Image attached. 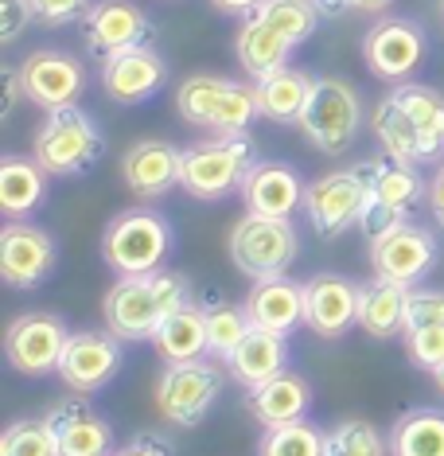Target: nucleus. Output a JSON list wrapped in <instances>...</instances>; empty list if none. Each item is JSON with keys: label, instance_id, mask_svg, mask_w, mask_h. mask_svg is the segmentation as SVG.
Masks as SVG:
<instances>
[{"label": "nucleus", "instance_id": "obj_48", "mask_svg": "<svg viewBox=\"0 0 444 456\" xmlns=\"http://www.w3.org/2000/svg\"><path fill=\"white\" fill-rule=\"evenodd\" d=\"M432 379H437V387L444 390V367H440V370H437V375H432Z\"/></svg>", "mask_w": 444, "mask_h": 456}, {"label": "nucleus", "instance_id": "obj_35", "mask_svg": "<svg viewBox=\"0 0 444 456\" xmlns=\"http://www.w3.org/2000/svg\"><path fill=\"white\" fill-rule=\"evenodd\" d=\"M324 456H390V444L382 433L363 418H347L335 429H327Z\"/></svg>", "mask_w": 444, "mask_h": 456}, {"label": "nucleus", "instance_id": "obj_16", "mask_svg": "<svg viewBox=\"0 0 444 456\" xmlns=\"http://www.w3.org/2000/svg\"><path fill=\"white\" fill-rule=\"evenodd\" d=\"M44 418L51 425V433H55L59 456H113V452H117L113 425L101 418V413L90 406L82 394L55 402Z\"/></svg>", "mask_w": 444, "mask_h": 456}, {"label": "nucleus", "instance_id": "obj_1", "mask_svg": "<svg viewBox=\"0 0 444 456\" xmlns=\"http://www.w3.org/2000/svg\"><path fill=\"white\" fill-rule=\"evenodd\" d=\"M191 300V281L175 269H157V273L117 277V285L106 293L101 316L106 328L125 344H152V336L180 305Z\"/></svg>", "mask_w": 444, "mask_h": 456}, {"label": "nucleus", "instance_id": "obj_20", "mask_svg": "<svg viewBox=\"0 0 444 456\" xmlns=\"http://www.w3.org/2000/svg\"><path fill=\"white\" fill-rule=\"evenodd\" d=\"M301 172L285 160H257L250 175L242 180V203L250 215H270V219H293L296 207H304Z\"/></svg>", "mask_w": 444, "mask_h": 456}, {"label": "nucleus", "instance_id": "obj_32", "mask_svg": "<svg viewBox=\"0 0 444 456\" xmlns=\"http://www.w3.org/2000/svg\"><path fill=\"white\" fill-rule=\"evenodd\" d=\"M203 316H206V344H211V355L226 359L238 339L250 331V316H246V305H230L222 297H206L203 300Z\"/></svg>", "mask_w": 444, "mask_h": 456}, {"label": "nucleus", "instance_id": "obj_4", "mask_svg": "<svg viewBox=\"0 0 444 456\" xmlns=\"http://www.w3.org/2000/svg\"><path fill=\"white\" fill-rule=\"evenodd\" d=\"M254 164H257V149L246 133H238V137H206L183 149L180 188L191 200L219 203L230 191H242V180L250 175Z\"/></svg>", "mask_w": 444, "mask_h": 456}, {"label": "nucleus", "instance_id": "obj_38", "mask_svg": "<svg viewBox=\"0 0 444 456\" xmlns=\"http://www.w3.org/2000/svg\"><path fill=\"white\" fill-rule=\"evenodd\" d=\"M406 355L413 367L437 375L444 367V324L440 328H413L406 331Z\"/></svg>", "mask_w": 444, "mask_h": 456}, {"label": "nucleus", "instance_id": "obj_6", "mask_svg": "<svg viewBox=\"0 0 444 456\" xmlns=\"http://www.w3.org/2000/svg\"><path fill=\"white\" fill-rule=\"evenodd\" d=\"M301 257V234L293 219H270V215H250L234 223L230 231V262L242 277L265 281V277L288 273V265Z\"/></svg>", "mask_w": 444, "mask_h": 456}, {"label": "nucleus", "instance_id": "obj_22", "mask_svg": "<svg viewBox=\"0 0 444 456\" xmlns=\"http://www.w3.org/2000/svg\"><path fill=\"white\" fill-rule=\"evenodd\" d=\"M222 362L238 387L254 390L288 367V336H277L270 328H250Z\"/></svg>", "mask_w": 444, "mask_h": 456}, {"label": "nucleus", "instance_id": "obj_21", "mask_svg": "<svg viewBox=\"0 0 444 456\" xmlns=\"http://www.w3.org/2000/svg\"><path fill=\"white\" fill-rule=\"evenodd\" d=\"M254 328H270L277 336H293L304 324V281H293L288 273L254 281L250 297L242 300Z\"/></svg>", "mask_w": 444, "mask_h": 456}, {"label": "nucleus", "instance_id": "obj_31", "mask_svg": "<svg viewBox=\"0 0 444 456\" xmlns=\"http://www.w3.org/2000/svg\"><path fill=\"white\" fill-rule=\"evenodd\" d=\"M370 168V195L390 207H398V211H413L421 200H425L429 183L421 180L417 164H401V160H367Z\"/></svg>", "mask_w": 444, "mask_h": 456}, {"label": "nucleus", "instance_id": "obj_39", "mask_svg": "<svg viewBox=\"0 0 444 456\" xmlns=\"http://www.w3.org/2000/svg\"><path fill=\"white\" fill-rule=\"evenodd\" d=\"M406 223H409L406 211L367 195V207H363V215H359V231L367 234V242H378V238H386L390 231H398V226H406Z\"/></svg>", "mask_w": 444, "mask_h": 456}, {"label": "nucleus", "instance_id": "obj_37", "mask_svg": "<svg viewBox=\"0 0 444 456\" xmlns=\"http://www.w3.org/2000/svg\"><path fill=\"white\" fill-rule=\"evenodd\" d=\"M444 324V289L413 285L406 297V331L413 328H440Z\"/></svg>", "mask_w": 444, "mask_h": 456}, {"label": "nucleus", "instance_id": "obj_36", "mask_svg": "<svg viewBox=\"0 0 444 456\" xmlns=\"http://www.w3.org/2000/svg\"><path fill=\"white\" fill-rule=\"evenodd\" d=\"M0 456H59L47 418H20L0 437Z\"/></svg>", "mask_w": 444, "mask_h": 456}, {"label": "nucleus", "instance_id": "obj_2", "mask_svg": "<svg viewBox=\"0 0 444 456\" xmlns=\"http://www.w3.org/2000/svg\"><path fill=\"white\" fill-rule=\"evenodd\" d=\"M175 250V226L152 207H129L101 231V257L117 277L157 273Z\"/></svg>", "mask_w": 444, "mask_h": 456}, {"label": "nucleus", "instance_id": "obj_40", "mask_svg": "<svg viewBox=\"0 0 444 456\" xmlns=\"http://www.w3.org/2000/svg\"><path fill=\"white\" fill-rule=\"evenodd\" d=\"M32 8H36V20L44 28H67V24L86 20V12L94 8V0H32Z\"/></svg>", "mask_w": 444, "mask_h": 456}, {"label": "nucleus", "instance_id": "obj_14", "mask_svg": "<svg viewBox=\"0 0 444 456\" xmlns=\"http://www.w3.org/2000/svg\"><path fill=\"white\" fill-rule=\"evenodd\" d=\"M20 82H24L28 102L39 110L78 106V98L86 94V67L67 51L39 47L20 63Z\"/></svg>", "mask_w": 444, "mask_h": 456}, {"label": "nucleus", "instance_id": "obj_23", "mask_svg": "<svg viewBox=\"0 0 444 456\" xmlns=\"http://www.w3.org/2000/svg\"><path fill=\"white\" fill-rule=\"evenodd\" d=\"M246 406H250V413L265 429L293 425V421H304L308 410H312V387L304 382V375L285 367L281 375H273L270 382L246 390Z\"/></svg>", "mask_w": 444, "mask_h": 456}, {"label": "nucleus", "instance_id": "obj_30", "mask_svg": "<svg viewBox=\"0 0 444 456\" xmlns=\"http://www.w3.org/2000/svg\"><path fill=\"white\" fill-rule=\"evenodd\" d=\"M390 456H444V410H406L390 429Z\"/></svg>", "mask_w": 444, "mask_h": 456}, {"label": "nucleus", "instance_id": "obj_9", "mask_svg": "<svg viewBox=\"0 0 444 456\" xmlns=\"http://www.w3.org/2000/svg\"><path fill=\"white\" fill-rule=\"evenodd\" d=\"M429 55V36L413 16H382L363 36V63L382 82H409Z\"/></svg>", "mask_w": 444, "mask_h": 456}, {"label": "nucleus", "instance_id": "obj_13", "mask_svg": "<svg viewBox=\"0 0 444 456\" xmlns=\"http://www.w3.org/2000/svg\"><path fill=\"white\" fill-rule=\"evenodd\" d=\"M125 339H117L113 331H70L63 359H59V379L63 387H70L75 394H98L101 387H109L117 379L121 362H125V351H121Z\"/></svg>", "mask_w": 444, "mask_h": 456}, {"label": "nucleus", "instance_id": "obj_41", "mask_svg": "<svg viewBox=\"0 0 444 456\" xmlns=\"http://www.w3.org/2000/svg\"><path fill=\"white\" fill-rule=\"evenodd\" d=\"M32 20H36L32 0H0V44H16Z\"/></svg>", "mask_w": 444, "mask_h": 456}, {"label": "nucleus", "instance_id": "obj_33", "mask_svg": "<svg viewBox=\"0 0 444 456\" xmlns=\"http://www.w3.org/2000/svg\"><path fill=\"white\" fill-rule=\"evenodd\" d=\"M250 16H262L270 28H277L285 39H293L296 47L304 39H312V32L319 28V8L312 0H262Z\"/></svg>", "mask_w": 444, "mask_h": 456}, {"label": "nucleus", "instance_id": "obj_11", "mask_svg": "<svg viewBox=\"0 0 444 456\" xmlns=\"http://www.w3.org/2000/svg\"><path fill=\"white\" fill-rule=\"evenodd\" d=\"M59 265V246L44 226L8 219L0 231V281L8 289H36L44 285Z\"/></svg>", "mask_w": 444, "mask_h": 456}, {"label": "nucleus", "instance_id": "obj_29", "mask_svg": "<svg viewBox=\"0 0 444 456\" xmlns=\"http://www.w3.org/2000/svg\"><path fill=\"white\" fill-rule=\"evenodd\" d=\"M160 359L164 362H191V359H203L211 355V344H206V316H203V305H180L175 313L164 320L160 331L152 336Z\"/></svg>", "mask_w": 444, "mask_h": 456}, {"label": "nucleus", "instance_id": "obj_27", "mask_svg": "<svg viewBox=\"0 0 444 456\" xmlns=\"http://www.w3.org/2000/svg\"><path fill=\"white\" fill-rule=\"evenodd\" d=\"M390 98L406 110V118L417 129L421 149H425V164L437 160L444 152V94H437L432 86H421V82H398L390 90Z\"/></svg>", "mask_w": 444, "mask_h": 456}, {"label": "nucleus", "instance_id": "obj_25", "mask_svg": "<svg viewBox=\"0 0 444 456\" xmlns=\"http://www.w3.org/2000/svg\"><path fill=\"white\" fill-rule=\"evenodd\" d=\"M254 86L262 118L277 121V126H301V113L308 106V94H312V75L296 67H277L270 75L254 78Z\"/></svg>", "mask_w": 444, "mask_h": 456}, {"label": "nucleus", "instance_id": "obj_46", "mask_svg": "<svg viewBox=\"0 0 444 456\" xmlns=\"http://www.w3.org/2000/svg\"><path fill=\"white\" fill-rule=\"evenodd\" d=\"M347 4H351V12H370L375 16V12H386L394 0H347Z\"/></svg>", "mask_w": 444, "mask_h": 456}, {"label": "nucleus", "instance_id": "obj_5", "mask_svg": "<svg viewBox=\"0 0 444 456\" xmlns=\"http://www.w3.org/2000/svg\"><path fill=\"white\" fill-rule=\"evenodd\" d=\"M363 129V98L347 78L316 75L312 94L301 113V133L324 157H343Z\"/></svg>", "mask_w": 444, "mask_h": 456}, {"label": "nucleus", "instance_id": "obj_3", "mask_svg": "<svg viewBox=\"0 0 444 456\" xmlns=\"http://www.w3.org/2000/svg\"><path fill=\"white\" fill-rule=\"evenodd\" d=\"M32 157L44 164L47 175H86L94 164L106 157V137H101L98 121L82 106H59L47 110L44 126L36 129Z\"/></svg>", "mask_w": 444, "mask_h": 456}, {"label": "nucleus", "instance_id": "obj_10", "mask_svg": "<svg viewBox=\"0 0 444 456\" xmlns=\"http://www.w3.org/2000/svg\"><path fill=\"white\" fill-rule=\"evenodd\" d=\"M70 339V328L63 316L55 313H24L8 324L4 336V351L8 362L28 379H44V375H59V359Z\"/></svg>", "mask_w": 444, "mask_h": 456}, {"label": "nucleus", "instance_id": "obj_12", "mask_svg": "<svg viewBox=\"0 0 444 456\" xmlns=\"http://www.w3.org/2000/svg\"><path fill=\"white\" fill-rule=\"evenodd\" d=\"M440 262V246H437V234L429 226H417V223H406L398 231H390L386 238L370 242V269L386 281H398V285H421L425 277L437 269Z\"/></svg>", "mask_w": 444, "mask_h": 456}, {"label": "nucleus", "instance_id": "obj_24", "mask_svg": "<svg viewBox=\"0 0 444 456\" xmlns=\"http://www.w3.org/2000/svg\"><path fill=\"white\" fill-rule=\"evenodd\" d=\"M406 297H409V285L386 281V277L375 273L359 289V328L370 339L406 336Z\"/></svg>", "mask_w": 444, "mask_h": 456}, {"label": "nucleus", "instance_id": "obj_49", "mask_svg": "<svg viewBox=\"0 0 444 456\" xmlns=\"http://www.w3.org/2000/svg\"><path fill=\"white\" fill-rule=\"evenodd\" d=\"M440 16H444V0H440Z\"/></svg>", "mask_w": 444, "mask_h": 456}, {"label": "nucleus", "instance_id": "obj_47", "mask_svg": "<svg viewBox=\"0 0 444 456\" xmlns=\"http://www.w3.org/2000/svg\"><path fill=\"white\" fill-rule=\"evenodd\" d=\"M312 4L319 8V16H343V12H351L347 0H312Z\"/></svg>", "mask_w": 444, "mask_h": 456}, {"label": "nucleus", "instance_id": "obj_19", "mask_svg": "<svg viewBox=\"0 0 444 456\" xmlns=\"http://www.w3.org/2000/svg\"><path fill=\"white\" fill-rule=\"evenodd\" d=\"M180 168H183V149L172 141H137L121 157V180L137 200H164L172 188H180Z\"/></svg>", "mask_w": 444, "mask_h": 456}, {"label": "nucleus", "instance_id": "obj_45", "mask_svg": "<svg viewBox=\"0 0 444 456\" xmlns=\"http://www.w3.org/2000/svg\"><path fill=\"white\" fill-rule=\"evenodd\" d=\"M211 4L219 8V12H226V16H250L262 0H211Z\"/></svg>", "mask_w": 444, "mask_h": 456}, {"label": "nucleus", "instance_id": "obj_28", "mask_svg": "<svg viewBox=\"0 0 444 456\" xmlns=\"http://www.w3.org/2000/svg\"><path fill=\"white\" fill-rule=\"evenodd\" d=\"M47 200V172L36 157L0 160V211L8 219H24Z\"/></svg>", "mask_w": 444, "mask_h": 456}, {"label": "nucleus", "instance_id": "obj_44", "mask_svg": "<svg viewBox=\"0 0 444 456\" xmlns=\"http://www.w3.org/2000/svg\"><path fill=\"white\" fill-rule=\"evenodd\" d=\"M429 207H432V215H437V223L444 226V164L437 168V175H432V183H429Z\"/></svg>", "mask_w": 444, "mask_h": 456}, {"label": "nucleus", "instance_id": "obj_17", "mask_svg": "<svg viewBox=\"0 0 444 456\" xmlns=\"http://www.w3.org/2000/svg\"><path fill=\"white\" fill-rule=\"evenodd\" d=\"M359 281L343 273H316L304 281V328L339 339L359 324Z\"/></svg>", "mask_w": 444, "mask_h": 456}, {"label": "nucleus", "instance_id": "obj_18", "mask_svg": "<svg viewBox=\"0 0 444 456\" xmlns=\"http://www.w3.org/2000/svg\"><path fill=\"white\" fill-rule=\"evenodd\" d=\"M82 28H86V47L94 55H113V51L149 44L152 32H157L149 12L133 0H94Z\"/></svg>", "mask_w": 444, "mask_h": 456}, {"label": "nucleus", "instance_id": "obj_8", "mask_svg": "<svg viewBox=\"0 0 444 456\" xmlns=\"http://www.w3.org/2000/svg\"><path fill=\"white\" fill-rule=\"evenodd\" d=\"M219 394H222V379L214 362H206V359L168 362L164 375L157 379V410L172 425L195 429L219 406Z\"/></svg>", "mask_w": 444, "mask_h": 456}, {"label": "nucleus", "instance_id": "obj_43", "mask_svg": "<svg viewBox=\"0 0 444 456\" xmlns=\"http://www.w3.org/2000/svg\"><path fill=\"white\" fill-rule=\"evenodd\" d=\"M20 98H28L24 82H20V67H4V106H0V118H12Z\"/></svg>", "mask_w": 444, "mask_h": 456}, {"label": "nucleus", "instance_id": "obj_26", "mask_svg": "<svg viewBox=\"0 0 444 456\" xmlns=\"http://www.w3.org/2000/svg\"><path fill=\"white\" fill-rule=\"evenodd\" d=\"M296 51L293 39H285L277 28H270L262 16H246L238 36H234V55H238V67L250 78H262L277 67H288V55Z\"/></svg>", "mask_w": 444, "mask_h": 456}, {"label": "nucleus", "instance_id": "obj_7", "mask_svg": "<svg viewBox=\"0 0 444 456\" xmlns=\"http://www.w3.org/2000/svg\"><path fill=\"white\" fill-rule=\"evenodd\" d=\"M370 195V168L367 160L355 168H339L312 180L304 188V215L319 238H339L347 226H359V215Z\"/></svg>", "mask_w": 444, "mask_h": 456}, {"label": "nucleus", "instance_id": "obj_42", "mask_svg": "<svg viewBox=\"0 0 444 456\" xmlns=\"http://www.w3.org/2000/svg\"><path fill=\"white\" fill-rule=\"evenodd\" d=\"M113 456H175V444L164 433H137L129 444H121Z\"/></svg>", "mask_w": 444, "mask_h": 456}, {"label": "nucleus", "instance_id": "obj_15", "mask_svg": "<svg viewBox=\"0 0 444 456\" xmlns=\"http://www.w3.org/2000/svg\"><path fill=\"white\" fill-rule=\"evenodd\" d=\"M168 82V63L157 47L137 44L125 51L101 55V90L117 106H141Z\"/></svg>", "mask_w": 444, "mask_h": 456}, {"label": "nucleus", "instance_id": "obj_34", "mask_svg": "<svg viewBox=\"0 0 444 456\" xmlns=\"http://www.w3.org/2000/svg\"><path fill=\"white\" fill-rule=\"evenodd\" d=\"M327 433L312 421H293V425H277L265 429L257 441V456H324Z\"/></svg>", "mask_w": 444, "mask_h": 456}]
</instances>
